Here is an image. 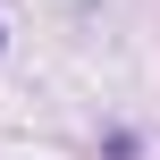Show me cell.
<instances>
[{
	"label": "cell",
	"mask_w": 160,
	"mask_h": 160,
	"mask_svg": "<svg viewBox=\"0 0 160 160\" xmlns=\"http://www.w3.org/2000/svg\"><path fill=\"white\" fill-rule=\"evenodd\" d=\"M0 42H8V34H0Z\"/></svg>",
	"instance_id": "6da1fadb"
}]
</instances>
